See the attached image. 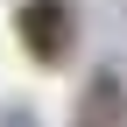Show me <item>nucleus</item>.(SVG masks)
I'll use <instances>...</instances> for the list:
<instances>
[{
    "label": "nucleus",
    "mask_w": 127,
    "mask_h": 127,
    "mask_svg": "<svg viewBox=\"0 0 127 127\" xmlns=\"http://www.w3.org/2000/svg\"><path fill=\"white\" fill-rule=\"evenodd\" d=\"M7 127H28V120H21V113H14V120H7Z\"/></svg>",
    "instance_id": "3"
},
{
    "label": "nucleus",
    "mask_w": 127,
    "mask_h": 127,
    "mask_svg": "<svg viewBox=\"0 0 127 127\" xmlns=\"http://www.w3.org/2000/svg\"><path fill=\"white\" fill-rule=\"evenodd\" d=\"M85 127H120V78L99 71L85 85Z\"/></svg>",
    "instance_id": "2"
},
{
    "label": "nucleus",
    "mask_w": 127,
    "mask_h": 127,
    "mask_svg": "<svg viewBox=\"0 0 127 127\" xmlns=\"http://www.w3.org/2000/svg\"><path fill=\"white\" fill-rule=\"evenodd\" d=\"M14 28H21V42H28L35 64H57L71 50V0H21Z\"/></svg>",
    "instance_id": "1"
}]
</instances>
